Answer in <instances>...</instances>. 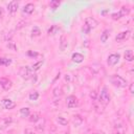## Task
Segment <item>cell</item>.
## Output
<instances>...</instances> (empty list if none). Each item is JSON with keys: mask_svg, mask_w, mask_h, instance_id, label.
Returning a JSON list of instances; mask_svg holds the SVG:
<instances>
[{"mask_svg": "<svg viewBox=\"0 0 134 134\" xmlns=\"http://www.w3.org/2000/svg\"><path fill=\"white\" fill-rule=\"evenodd\" d=\"M110 81L117 88H125L127 86V81L121 75H118V74H113L110 77Z\"/></svg>", "mask_w": 134, "mask_h": 134, "instance_id": "1", "label": "cell"}, {"mask_svg": "<svg viewBox=\"0 0 134 134\" xmlns=\"http://www.w3.org/2000/svg\"><path fill=\"white\" fill-rule=\"evenodd\" d=\"M19 74H20V76H21L22 79H24V80H29V79H31V77L35 75L34 70H32L31 67H29V66H22V67L19 69Z\"/></svg>", "mask_w": 134, "mask_h": 134, "instance_id": "2", "label": "cell"}, {"mask_svg": "<svg viewBox=\"0 0 134 134\" xmlns=\"http://www.w3.org/2000/svg\"><path fill=\"white\" fill-rule=\"evenodd\" d=\"M110 94L108 92L107 87H103V89L100 90V93L98 95V100L100 104H103L104 106H107L110 103Z\"/></svg>", "mask_w": 134, "mask_h": 134, "instance_id": "3", "label": "cell"}, {"mask_svg": "<svg viewBox=\"0 0 134 134\" xmlns=\"http://www.w3.org/2000/svg\"><path fill=\"white\" fill-rule=\"evenodd\" d=\"M77 105H79V100H77V98L74 95L67 96V98H66V106H67V108L72 109V108H75Z\"/></svg>", "mask_w": 134, "mask_h": 134, "instance_id": "4", "label": "cell"}, {"mask_svg": "<svg viewBox=\"0 0 134 134\" xmlns=\"http://www.w3.org/2000/svg\"><path fill=\"white\" fill-rule=\"evenodd\" d=\"M119 59H120V55L118 53H111L108 57L107 63H108L109 66H114L119 62Z\"/></svg>", "mask_w": 134, "mask_h": 134, "instance_id": "5", "label": "cell"}, {"mask_svg": "<svg viewBox=\"0 0 134 134\" xmlns=\"http://www.w3.org/2000/svg\"><path fill=\"white\" fill-rule=\"evenodd\" d=\"M131 36V31L130 30H125V31H120L119 34H117V36L115 37V41L116 42H122L127 39H129Z\"/></svg>", "mask_w": 134, "mask_h": 134, "instance_id": "6", "label": "cell"}, {"mask_svg": "<svg viewBox=\"0 0 134 134\" xmlns=\"http://www.w3.org/2000/svg\"><path fill=\"white\" fill-rule=\"evenodd\" d=\"M13 118L10 116L8 117H1L0 118V130H5L6 128H8V126L12 124Z\"/></svg>", "mask_w": 134, "mask_h": 134, "instance_id": "7", "label": "cell"}, {"mask_svg": "<svg viewBox=\"0 0 134 134\" xmlns=\"http://www.w3.org/2000/svg\"><path fill=\"white\" fill-rule=\"evenodd\" d=\"M0 86L4 89V90H9L10 88H12V86H13V83H12V81H9L8 79H6V77H1L0 79Z\"/></svg>", "mask_w": 134, "mask_h": 134, "instance_id": "8", "label": "cell"}, {"mask_svg": "<svg viewBox=\"0 0 134 134\" xmlns=\"http://www.w3.org/2000/svg\"><path fill=\"white\" fill-rule=\"evenodd\" d=\"M85 25H87L90 29H92V28H95L98 25V22L92 17H87L85 19Z\"/></svg>", "mask_w": 134, "mask_h": 134, "instance_id": "9", "label": "cell"}, {"mask_svg": "<svg viewBox=\"0 0 134 134\" xmlns=\"http://www.w3.org/2000/svg\"><path fill=\"white\" fill-rule=\"evenodd\" d=\"M2 105H3V107H4L5 109H7V110H10V109H13V108L16 107V103L13 102V100L9 99V98H3V99H2Z\"/></svg>", "mask_w": 134, "mask_h": 134, "instance_id": "10", "label": "cell"}, {"mask_svg": "<svg viewBox=\"0 0 134 134\" xmlns=\"http://www.w3.org/2000/svg\"><path fill=\"white\" fill-rule=\"evenodd\" d=\"M68 47V40L66 38V36L62 35L60 38V50L61 51H65Z\"/></svg>", "mask_w": 134, "mask_h": 134, "instance_id": "11", "label": "cell"}, {"mask_svg": "<svg viewBox=\"0 0 134 134\" xmlns=\"http://www.w3.org/2000/svg\"><path fill=\"white\" fill-rule=\"evenodd\" d=\"M18 7H19V3H18L17 1H15V0L10 1V2L7 4V9H8V12L12 13V14L16 13V12L18 10Z\"/></svg>", "mask_w": 134, "mask_h": 134, "instance_id": "12", "label": "cell"}, {"mask_svg": "<svg viewBox=\"0 0 134 134\" xmlns=\"http://www.w3.org/2000/svg\"><path fill=\"white\" fill-rule=\"evenodd\" d=\"M71 60L73 62H75V63H82L84 61V55L82 53H80V52H74L71 55Z\"/></svg>", "mask_w": 134, "mask_h": 134, "instance_id": "13", "label": "cell"}, {"mask_svg": "<svg viewBox=\"0 0 134 134\" xmlns=\"http://www.w3.org/2000/svg\"><path fill=\"white\" fill-rule=\"evenodd\" d=\"M34 10H35V5H34L32 3H27V4L23 7V13H25V14H27V15L32 14Z\"/></svg>", "mask_w": 134, "mask_h": 134, "instance_id": "14", "label": "cell"}, {"mask_svg": "<svg viewBox=\"0 0 134 134\" xmlns=\"http://www.w3.org/2000/svg\"><path fill=\"white\" fill-rule=\"evenodd\" d=\"M124 57H125L126 61H128V62H132V61L134 60V54H133V51H132L131 49L126 50V51H125Z\"/></svg>", "mask_w": 134, "mask_h": 134, "instance_id": "15", "label": "cell"}, {"mask_svg": "<svg viewBox=\"0 0 134 134\" xmlns=\"http://www.w3.org/2000/svg\"><path fill=\"white\" fill-rule=\"evenodd\" d=\"M109 37H110V30H108V29L104 30L103 34L100 35V42H102V43H106V42L108 41Z\"/></svg>", "mask_w": 134, "mask_h": 134, "instance_id": "16", "label": "cell"}, {"mask_svg": "<svg viewBox=\"0 0 134 134\" xmlns=\"http://www.w3.org/2000/svg\"><path fill=\"white\" fill-rule=\"evenodd\" d=\"M28 117H29L28 119H29L30 122H38V121L40 120V118H41L40 114L37 113V112H35V113H32V114H29Z\"/></svg>", "mask_w": 134, "mask_h": 134, "instance_id": "17", "label": "cell"}, {"mask_svg": "<svg viewBox=\"0 0 134 134\" xmlns=\"http://www.w3.org/2000/svg\"><path fill=\"white\" fill-rule=\"evenodd\" d=\"M20 114H21L22 117H28L29 114H30V110H29V108H27V107H25V108H21V109H20Z\"/></svg>", "mask_w": 134, "mask_h": 134, "instance_id": "18", "label": "cell"}, {"mask_svg": "<svg viewBox=\"0 0 134 134\" xmlns=\"http://www.w3.org/2000/svg\"><path fill=\"white\" fill-rule=\"evenodd\" d=\"M72 121H73V124H74L75 127H79L83 122V118L80 115H74L73 118H72Z\"/></svg>", "mask_w": 134, "mask_h": 134, "instance_id": "19", "label": "cell"}, {"mask_svg": "<svg viewBox=\"0 0 134 134\" xmlns=\"http://www.w3.org/2000/svg\"><path fill=\"white\" fill-rule=\"evenodd\" d=\"M49 6H50V8H51L52 10H55V9L60 6V1H59V0H51V1L49 2Z\"/></svg>", "mask_w": 134, "mask_h": 134, "instance_id": "20", "label": "cell"}, {"mask_svg": "<svg viewBox=\"0 0 134 134\" xmlns=\"http://www.w3.org/2000/svg\"><path fill=\"white\" fill-rule=\"evenodd\" d=\"M41 35V29L38 26H34V28L31 29V36L32 37H39Z\"/></svg>", "mask_w": 134, "mask_h": 134, "instance_id": "21", "label": "cell"}, {"mask_svg": "<svg viewBox=\"0 0 134 134\" xmlns=\"http://www.w3.org/2000/svg\"><path fill=\"white\" fill-rule=\"evenodd\" d=\"M57 121H58L59 125H61V126H66V125L68 124V120H67L65 117H63V116H58V117H57Z\"/></svg>", "mask_w": 134, "mask_h": 134, "instance_id": "22", "label": "cell"}, {"mask_svg": "<svg viewBox=\"0 0 134 134\" xmlns=\"http://www.w3.org/2000/svg\"><path fill=\"white\" fill-rule=\"evenodd\" d=\"M10 63H12V60H10V59H6V58H0V65H3V66H8Z\"/></svg>", "mask_w": 134, "mask_h": 134, "instance_id": "23", "label": "cell"}, {"mask_svg": "<svg viewBox=\"0 0 134 134\" xmlns=\"http://www.w3.org/2000/svg\"><path fill=\"white\" fill-rule=\"evenodd\" d=\"M28 97H29L30 100H37V99L39 98V93H38L37 91H34V92H31V93L28 95Z\"/></svg>", "mask_w": 134, "mask_h": 134, "instance_id": "24", "label": "cell"}, {"mask_svg": "<svg viewBox=\"0 0 134 134\" xmlns=\"http://www.w3.org/2000/svg\"><path fill=\"white\" fill-rule=\"evenodd\" d=\"M119 13H120V14H121V16L124 17V16H126V15H128V14L130 13V8H129V7H127V6H122V7L120 8Z\"/></svg>", "mask_w": 134, "mask_h": 134, "instance_id": "25", "label": "cell"}, {"mask_svg": "<svg viewBox=\"0 0 134 134\" xmlns=\"http://www.w3.org/2000/svg\"><path fill=\"white\" fill-rule=\"evenodd\" d=\"M58 29H59V27H58L57 25H52V26H51V27L48 29L47 34H48L49 36H50V35H54V34L57 32V30H58Z\"/></svg>", "mask_w": 134, "mask_h": 134, "instance_id": "26", "label": "cell"}, {"mask_svg": "<svg viewBox=\"0 0 134 134\" xmlns=\"http://www.w3.org/2000/svg\"><path fill=\"white\" fill-rule=\"evenodd\" d=\"M43 65V61H39V62H37V63H35L32 66H31V69L34 70V71H36V70H38V69H40V67Z\"/></svg>", "mask_w": 134, "mask_h": 134, "instance_id": "27", "label": "cell"}, {"mask_svg": "<svg viewBox=\"0 0 134 134\" xmlns=\"http://www.w3.org/2000/svg\"><path fill=\"white\" fill-rule=\"evenodd\" d=\"M62 94H63V90L60 87H57L53 89V95L54 96H62Z\"/></svg>", "mask_w": 134, "mask_h": 134, "instance_id": "28", "label": "cell"}, {"mask_svg": "<svg viewBox=\"0 0 134 134\" xmlns=\"http://www.w3.org/2000/svg\"><path fill=\"white\" fill-rule=\"evenodd\" d=\"M111 17H112L113 20H118V19H120L122 16H121V14H120L119 12H117V13H113V14L111 15Z\"/></svg>", "mask_w": 134, "mask_h": 134, "instance_id": "29", "label": "cell"}, {"mask_svg": "<svg viewBox=\"0 0 134 134\" xmlns=\"http://www.w3.org/2000/svg\"><path fill=\"white\" fill-rule=\"evenodd\" d=\"M24 134H36V131L31 128H27L24 130Z\"/></svg>", "mask_w": 134, "mask_h": 134, "instance_id": "30", "label": "cell"}, {"mask_svg": "<svg viewBox=\"0 0 134 134\" xmlns=\"http://www.w3.org/2000/svg\"><path fill=\"white\" fill-rule=\"evenodd\" d=\"M7 47H8V48H12L14 51H16V50H17V47H16V46H15V44H14L13 42H10V41L7 43Z\"/></svg>", "mask_w": 134, "mask_h": 134, "instance_id": "31", "label": "cell"}, {"mask_svg": "<svg viewBox=\"0 0 134 134\" xmlns=\"http://www.w3.org/2000/svg\"><path fill=\"white\" fill-rule=\"evenodd\" d=\"M90 30H91V29H90L87 25H84V26H83V32H84V34H89Z\"/></svg>", "mask_w": 134, "mask_h": 134, "instance_id": "32", "label": "cell"}, {"mask_svg": "<svg viewBox=\"0 0 134 134\" xmlns=\"http://www.w3.org/2000/svg\"><path fill=\"white\" fill-rule=\"evenodd\" d=\"M90 97H91L92 100H96V92H95V91H91Z\"/></svg>", "mask_w": 134, "mask_h": 134, "instance_id": "33", "label": "cell"}, {"mask_svg": "<svg viewBox=\"0 0 134 134\" xmlns=\"http://www.w3.org/2000/svg\"><path fill=\"white\" fill-rule=\"evenodd\" d=\"M129 91H130V93H131V94H133V93H134V84H133V83H131V84H130Z\"/></svg>", "mask_w": 134, "mask_h": 134, "instance_id": "34", "label": "cell"}, {"mask_svg": "<svg viewBox=\"0 0 134 134\" xmlns=\"http://www.w3.org/2000/svg\"><path fill=\"white\" fill-rule=\"evenodd\" d=\"M27 53H28V55H30V57H37V55H38V52H36V51H31V50H29Z\"/></svg>", "mask_w": 134, "mask_h": 134, "instance_id": "35", "label": "cell"}, {"mask_svg": "<svg viewBox=\"0 0 134 134\" xmlns=\"http://www.w3.org/2000/svg\"><path fill=\"white\" fill-rule=\"evenodd\" d=\"M1 15H2V8H0V17H1Z\"/></svg>", "mask_w": 134, "mask_h": 134, "instance_id": "36", "label": "cell"}, {"mask_svg": "<svg viewBox=\"0 0 134 134\" xmlns=\"http://www.w3.org/2000/svg\"><path fill=\"white\" fill-rule=\"evenodd\" d=\"M94 134H105V133H103V132H100V133H94Z\"/></svg>", "mask_w": 134, "mask_h": 134, "instance_id": "37", "label": "cell"}]
</instances>
